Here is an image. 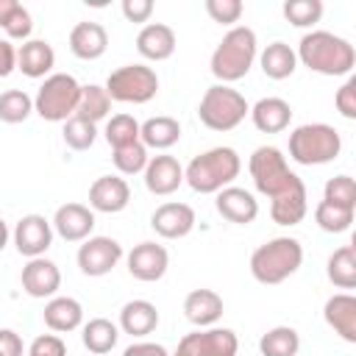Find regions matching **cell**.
<instances>
[{"instance_id":"cell-2","label":"cell","mask_w":356,"mask_h":356,"mask_svg":"<svg viewBox=\"0 0 356 356\" xmlns=\"http://www.w3.org/2000/svg\"><path fill=\"white\" fill-rule=\"evenodd\" d=\"M256 56H259V42H256L253 28L234 25L220 39V44L214 47L209 67H211V75L220 83H234V81H239V78H245L250 72Z\"/></svg>"},{"instance_id":"cell-3","label":"cell","mask_w":356,"mask_h":356,"mask_svg":"<svg viewBox=\"0 0 356 356\" xmlns=\"http://www.w3.org/2000/svg\"><path fill=\"white\" fill-rule=\"evenodd\" d=\"M242 170V159L234 147H211L197 153L186 167V184L200 195H217L225 186L234 184V178Z\"/></svg>"},{"instance_id":"cell-38","label":"cell","mask_w":356,"mask_h":356,"mask_svg":"<svg viewBox=\"0 0 356 356\" xmlns=\"http://www.w3.org/2000/svg\"><path fill=\"white\" fill-rule=\"evenodd\" d=\"M353 214H356V211H350V209H342V206H337V203L320 200L317 209H314V222H317L325 234H342V231L350 228Z\"/></svg>"},{"instance_id":"cell-17","label":"cell","mask_w":356,"mask_h":356,"mask_svg":"<svg viewBox=\"0 0 356 356\" xmlns=\"http://www.w3.org/2000/svg\"><path fill=\"white\" fill-rule=\"evenodd\" d=\"M131 203V186L120 175H100L89 186V206L103 214H117Z\"/></svg>"},{"instance_id":"cell-15","label":"cell","mask_w":356,"mask_h":356,"mask_svg":"<svg viewBox=\"0 0 356 356\" xmlns=\"http://www.w3.org/2000/svg\"><path fill=\"white\" fill-rule=\"evenodd\" d=\"M19 281H22L25 295H31V298H39V300L42 298H56V292L61 286V270H58L56 261H50L44 256L28 259V264L22 267Z\"/></svg>"},{"instance_id":"cell-44","label":"cell","mask_w":356,"mask_h":356,"mask_svg":"<svg viewBox=\"0 0 356 356\" xmlns=\"http://www.w3.org/2000/svg\"><path fill=\"white\" fill-rule=\"evenodd\" d=\"M334 106L345 120H356V70L345 78V83L334 95Z\"/></svg>"},{"instance_id":"cell-25","label":"cell","mask_w":356,"mask_h":356,"mask_svg":"<svg viewBox=\"0 0 356 356\" xmlns=\"http://www.w3.org/2000/svg\"><path fill=\"white\" fill-rule=\"evenodd\" d=\"M42 320H44V325L50 331L67 334V331H75L83 323V306L70 295H56V298H50L44 303Z\"/></svg>"},{"instance_id":"cell-1","label":"cell","mask_w":356,"mask_h":356,"mask_svg":"<svg viewBox=\"0 0 356 356\" xmlns=\"http://www.w3.org/2000/svg\"><path fill=\"white\" fill-rule=\"evenodd\" d=\"M298 61L320 75H348L356 67V50L331 31H309L298 42Z\"/></svg>"},{"instance_id":"cell-6","label":"cell","mask_w":356,"mask_h":356,"mask_svg":"<svg viewBox=\"0 0 356 356\" xmlns=\"http://www.w3.org/2000/svg\"><path fill=\"white\" fill-rule=\"evenodd\" d=\"M250 114V106L242 92L231 89L228 83H214L203 92L197 103V117L209 131H234L245 117Z\"/></svg>"},{"instance_id":"cell-30","label":"cell","mask_w":356,"mask_h":356,"mask_svg":"<svg viewBox=\"0 0 356 356\" xmlns=\"http://www.w3.org/2000/svg\"><path fill=\"white\" fill-rule=\"evenodd\" d=\"M178 139H181V122L175 117L161 114V117H150V120L142 122V142H145L147 150L150 147L153 150H167Z\"/></svg>"},{"instance_id":"cell-40","label":"cell","mask_w":356,"mask_h":356,"mask_svg":"<svg viewBox=\"0 0 356 356\" xmlns=\"http://www.w3.org/2000/svg\"><path fill=\"white\" fill-rule=\"evenodd\" d=\"M111 161H114V167H117L122 175H136V172H145V170H147L150 156H147L145 142H134V145L117 147V150L111 153Z\"/></svg>"},{"instance_id":"cell-23","label":"cell","mask_w":356,"mask_h":356,"mask_svg":"<svg viewBox=\"0 0 356 356\" xmlns=\"http://www.w3.org/2000/svg\"><path fill=\"white\" fill-rule=\"evenodd\" d=\"M222 298L214 289H192L184 298V317L197 328H211L222 317Z\"/></svg>"},{"instance_id":"cell-36","label":"cell","mask_w":356,"mask_h":356,"mask_svg":"<svg viewBox=\"0 0 356 356\" xmlns=\"http://www.w3.org/2000/svg\"><path fill=\"white\" fill-rule=\"evenodd\" d=\"M103 136L111 145V150L125 147V145H134V142H142V122H136L131 114H114L106 122Z\"/></svg>"},{"instance_id":"cell-9","label":"cell","mask_w":356,"mask_h":356,"mask_svg":"<svg viewBox=\"0 0 356 356\" xmlns=\"http://www.w3.org/2000/svg\"><path fill=\"white\" fill-rule=\"evenodd\" d=\"M106 89L117 103H147L159 92V75L147 64H125L106 78Z\"/></svg>"},{"instance_id":"cell-5","label":"cell","mask_w":356,"mask_h":356,"mask_svg":"<svg viewBox=\"0 0 356 356\" xmlns=\"http://www.w3.org/2000/svg\"><path fill=\"white\" fill-rule=\"evenodd\" d=\"M342 136L325 122H306L289 134V159L303 167H320L339 156Z\"/></svg>"},{"instance_id":"cell-46","label":"cell","mask_w":356,"mask_h":356,"mask_svg":"<svg viewBox=\"0 0 356 356\" xmlns=\"http://www.w3.org/2000/svg\"><path fill=\"white\" fill-rule=\"evenodd\" d=\"M120 8L128 22H147L153 14V0H122Z\"/></svg>"},{"instance_id":"cell-4","label":"cell","mask_w":356,"mask_h":356,"mask_svg":"<svg viewBox=\"0 0 356 356\" xmlns=\"http://www.w3.org/2000/svg\"><path fill=\"white\" fill-rule=\"evenodd\" d=\"M300 264H303V245L295 236H275L253 250L250 275L264 286H275L289 275H295Z\"/></svg>"},{"instance_id":"cell-29","label":"cell","mask_w":356,"mask_h":356,"mask_svg":"<svg viewBox=\"0 0 356 356\" xmlns=\"http://www.w3.org/2000/svg\"><path fill=\"white\" fill-rule=\"evenodd\" d=\"M261 72L273 81H284L298 70V50H292L286 42H270L259 56Z\"/></svg>"},{"instance_id":"cell-20","label":"cell","mask_w":356,"mask_h":356,"mask_svg":"<svg viewBox=\"0 0 356 356\" xmlns=\"http://www.w3.org/2000/svg\"><path fill=\"white\" fill-rule=\"evenodd\" d=\"M323 317L339 339L356 345V295H350V292L331 295L323 306Z\"/></svg>"},{"instance_id":"cell-19","label":"cell","mask_w":356,"mask_h":356,"mask_svg":"<svg viewBox=\"0 0 356 356\" xmlns=\"http://www.w3.org/2000/svg\"><path fill=\"white\" fill-rule=\"evenodd\" d=\"M184 181H186L184 167L178 164L175 156H167V153L153 156L147 170H145V186H147L150 195H159V197L172 195Z\"/></svg>"},{"instance_id":"cell-21","label":"cell","mask_w":356,"mask_h":356,"mask_svg":"<svg viewBox=\"0 0 356 356\" xmlns=\"http://www.w3.org/2000/svg\"><path fill=\"white\" fill-rule=\"evenodd\" d=\"M106 47H108V33H106V28L100 22L83 19V22L72 25V31H70V50H72L75 58L95 61V58H100L106 53Z\"/></svg>"},{"instance_id":"cell-42","label":"cell","mask_w":356,"mask_h":356,"mask_svg":"<svg viewBox=\"0 0 356 356\" xmlns=\"http://www.w3.org/2000/svg\"><path fill=\"white\" fill-rule=\"evenodd\" d=\"M323 200L356 211V178H350V175H334V178H328L325 186H323Z\"/></svg>"},{"instance_id":"cell-47","label":"cell","mask_w":356,"mask_h":356,"mask_svg":"<svg viewBox=\"0 0 356 356\" xmlns=\"http://www.w3.org/2000/svg\"><path fill=\"white\" fill-rule=\"evenodd\" d=\"M0 75L3 78H8L17 67H19V47H14V42L11 39H3L0 42Z\"/></svg>"},{"instance_id":"cell-45","label":"cell","mask_w":356,"mask_h":356,"mask_svg":"<svg viewBox=\"0 0 356 356\" xmlns=\"http://www.w3.org/2000/svg\"><path fill=\"white\" fill-rule=\"evenodd\" d=\"M28 356H67V345H64L61 337H56V334H39V337L31 342Z\"/></svg>"},{"instance_id":"cell-37","label":"cell","mask_w":356,"mask_h":356,"mask_svg":"<svg viewBox=\"0 0 356 356\" xmlns=\"http://www.w3.org/2000/svg\"><path fill=\"white\" fill-rule=\"evenodd\" d=\"M31 111H36V103L28 92L22 89H6L0 95V120L8 122V125H17V122H25L31 117Z\"/></svg>"},{"instance_id":"cell-8","label":"cell","mask_w":356,"mask_h":356,"mask_svg":"<svg viewBox=\"0 0 356 356\" xmlns=\"http://www.w3.org/2000/svg\"><path fill=\"white\" fill-rule=\"evenodd\" d=\"M248 170H250V178H253L256 192L267 195L270 200L278 197L281 192H286L292 184L300 181V175L289 170L286 156L278 147H273V145L256 147L250 153V159H248Z\"/></svg>"},{"instance_id":"cell-12","label":"cell","mask_w":356,"mask_h":356,"mask_svg":"<svg viewBox=\"0 0 356 356\" xmlns=\"http://www.w3.org/2000/svg\"><path fill=\"white\" fill-rule=\"evenodd\" d=\"M53 220H44L42 214H25L17 220L14 225V248L19 256L25 259H39L47 253V248L53 245Z\"/></svg>"},{"instance_id":"cell-50","label":"cell","mask_w":356,"mask_h":356,"mask_svg":"<svg viewBox=\"0 0 356 356\" xmlns=\"http://www.w3.org/2000/svg\"><path fill=\"white\" fill-rule=\"evenodd\" d=\"M350 248H353V250H356V231H353V234H350Z\"/></svg>"},{"instance_id":"cell-43","label":"cell","mask_w":356,"mask_h":356,"mask_svg":"<svg viewBox=\"0 0 356 356\" xmlns=\"http://www.w3.org/2000/svg\"><path fill=\"white\" fill-rule=\"evenodd\" d=\"M206 11H209V17H211L214 22H220V25H234V22H239L245 6H242L239 0H206Z\"/></svg>"},{"instance_id":"cell-7","label":"cell","mask_w":356,"mask_h":356,"mask_svg":"<svg viewBox=\"0 0 356 356\" xmlns=\"http://www.w3.org/2000/svg\"><path fill=\"white\" fill-rule=\"evenodd\" d=\"M81 92H83V86L75 81V75H70V72H53L36 89V97H33L36 114L42 120H47V122H67L78 111Z\"/></svg>"},{"instance_id":"cell-39","label":"cell","mask_w":356,"mask_h":356,"mask_svg":"<svg viewBox=\"0 0 356 356\" xmlns=\"http://www.w3.org/2000/svg\"><path fill=\"white\" fill-rule=\"evenodd\" d=\"M61 136H64V145L70 147V150H89L92 145H95V139H97V125L95 122H89V120H83V117H70L67 122H64V131H61Z\"/></svg>"},{"instance_id":"cell-11","label":"cell","mask_w":356,"mask_h":356,"mask_svg":"<svg viewBox=\"0 0 356 356\" xmlns=\"http://www.w3.org/2000/svg\"><path fill=\"white\" fill-rule=\"evenodd\" d=\"M78 267L83 275L89 278H100V275H108L120 259H122V245L111 236H89L81 248H78Z\"/></svg>"},{"instance_id":"cell-16","label":"cell","mask_w":356,"mask_h":356,"mask_svg":"<svg viewBox=\"0 0 356 356\" xmlns=\"http://www.w3.org/2000/svg\"><path fill=\"white\" fill-rule=\"evenodd\" d=\"M150 228L164 239H184L195 228V209L178 200L161 203L150 214Z\"/></svg>"},{"instance_id":"cell-27","label":"cell","mask_w":356,"mask_h":356,"mask_svg":"<svg viewBox=\"0 0 356 356\" xmlns=\"http://www.w3.org/2000/svg\"><path fill=\"white\" fill-rule=\"evenodd\" d=\"M159 325V309L150 300H128L120 309V331L131 337H147Z\"/></svg>"},{"instance_id":"cell-24","label":"cell","mask_w":356,"mask_h":356,"mask_svg":"<svg viewBox=\"0 0 356 356\" xmlns=\"http://www.w3.org/2000/svg\"><path fill=\"white\" fill-rule=\"evenodd\" d=\"M306 211H309V197L303 181L292 184L286 192L270 200V217L275 225H298L306 217Z\"/></svg>"},{"instance_id":"cell-10","label":"cell","mask_w":356,"mask_h":356,"mask_svg":"<svg viewBox=\"0 0 356 356\" xmlns=\"http://www.w3.org/2000/svg\"><path fill=\"white\" fill-rule=\"evenodd\" d=\"M239 339L231 328H197L186 334L172 356H236Z\"/></svg>"},{"instance_id":"cell-41","label":"cell","mask_w":356,"mask_h":356,"mask_svg":"<svg viewBox=\"0 0 356 356\" xmlns=\"http://www.w3.org/2000/svg\"><path fill=\"white\" fill-rule=\"evenodd\" d=\"M284 17L295 28H312L323 17V0H286L281 6Z\"/></svg>"},{"instance_id":"cell-48","label":"cell","mask_w":356,"mask_h":356,"mask_svg":"<svg viewBox=\"0 0 356 356\" xmlns=\"http://www.w3.org/2000/svg\"><path fill=\"white\" fill-rule=\"evenodd\" d=\"M0 356H22V337L14 328L0 331Z\"/></svg>"},{"instance_id":"cell-35","label":"cell","mask_w":356,"mask_h":356,"mask_svg":"<svg viewBox=\"0 0 356 356\" xmlns=\"http://www.w3.org/2000/svg\"><path fill=\"white\" fill-rule=\"evenodd\" d=\"M108 111H111V95H108V89L106 86H97V83L83 86L75 117H83V120H89V122L97 125L100 120L108 117Z\"/></svg>"},{"instance_id":"cell-26","label":"cell","mask_w":356,"mask_h":356,"mask_svg":"<svg viewBox=\"0 0 356 356\" xmlns=\"http://www.w3.org/2000/svg\"><path fill=\"white\" fill-rule=\"evenodd\" d=\"M250 120L261 134H281L289 128L292 106L284 97H261L250 106Z\"/></svg>"},{"instance_id":"cell-31","label":"cell","mask_w":356,"mask_h":356,"mask_svg":"<svg viewBox=\"0 0 356 356\" xmlns=\"http://www.w3.org/2000/svg\"><path fill=\"white\" fill-rule=\"evenodd\" d=\"M81 339H83V348H86L89 353L103 356V353L114 350V345H117V339H120V325H114V323L106 320V317H92V320L83 325Z\"/></svg>"},{"instance_id":"cell-13","label":"cell","mask_w":356,"mask_h":356,"mask_svg":"<svg viewBox=\"0 0 356 356\" xmlns=\"http://www.w3.org/2000/svg\"><path fill=\"white\" fill-rule=\"evenodd\" d=\"M53 228L64 242H86L95 231V209L83 203H64L53 214Z\"/></svg>"},{"instance_id":"cell-14","label":"cell","mask_w":356,"mask_h":356,"mask_svg":"<svg viewBox=\"0 0 356 356\" xmlns=\"http://www.w3.org/2000/svg\"><path fill=\"white\" fill-rule=\"evenodd\" d=\"M128 273L136 278V281H159L164 278L167 267H170V253L164 245H156V242H139L134 245V250L128 253Z\"/></svg>"},{"instance_id":"cell-28","label":"cell","mask_w":356,"mask_h":356,"mask_svg":"<svg viewBox=\"0 0 356 356\" xmlns=\"http://www.w3.org/2000/svg\"><path fill=\"white\" fill-rule=\"evenodd\" d=\"M56 64L53 44L44 39H28L19 44V70L28 78H50V70Z\"/></svg>"},{"instance_id":"cell-18","label":"cell","mask_w":356,"mask_h":356,"mask_svg":"<svg viewBox=\"0 0 356 356\" xmlns=\"http://www.w3.org/2000/svg\"><path fill=\"white\" fill-rule=\"evenodd\" d=\"M214 206H217V214L234 225H250L259 217V200L253 197V192L234 186V184L217 192Z\"/></svg>"},{"instance_id":"cell-22","label":"cell","mask_w":356,"mask_h":356,"mask_svg":"<svg viewBox=\"0 0 356 356\" xmlns=\"http://www.w3.org/2000/svg\"><path fill=\"white\" fill-rule=\"evenodd\" d=\"M136 50L147 61H167L175 53V31L164 22H147L136 33Z\"/></svg>"},{"instance_id":"cell-34","label":"cell","mask_w":356,"mask_h":356,"mask_svg":"<svg viewBox=\"0 0 356 356\" xmlns=\"http://www.w3.org/2000/svg\"><path fill=\"white\" fill-rule=\"evenodd\" d=\"M261 356H298L300 350V337L292 325H275L259 339Z\"/></svg>"},{"instance_id":"cell-33","label":"cell","mask_w":356,"mask_h":356,"mask_svg":"<svg viewBox=\"0 0 356 356\" xmlns=\"http://www.w3.org/2000/svg\"><path fill=\"white\" fill-rule=\"evenodd\" d=\"M0 28L6 31L8 39H22L28 42L31 31H33V19L31 11L17 3V0H0Z\"/></svg>"},{"instance_id":"cell-49","label":"cell","mask_w":356,"mask_h":356,"mask_svg":"<svg viewBox=\"0 0 356 356\" xmlns=\"http://www.w3.org/2000/svg\"><path fill=\"white\" fill-rule=\"evenodd\" d=\"M122 356H170V353H167V348L159 345V342H131V345L122 350Z\"/></svg>"},{"instance_id":"cell-32","label":"cell","mask_w":356,"mask_h":356,"mask_svg":"<svg viewBox=\"0 0 356 356\" xmlns=\"http://www.w3.org/2000/svg\"><path fill=\"white\" fill-rule=\"evenodd\" d=\"M325 275L337 289H356V250L350 245L337 248L328 256Z\"/></svg>"}]
</instances>
